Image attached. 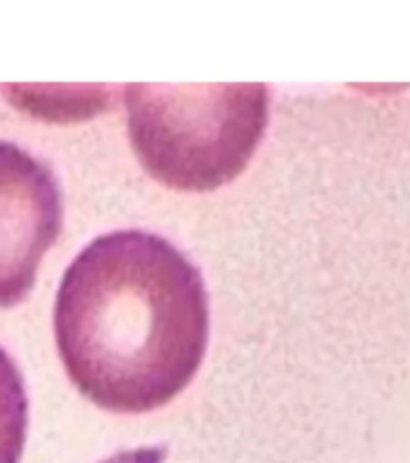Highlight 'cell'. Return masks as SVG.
Wrapping results in <instances>:
<instances>
[{
  "label": "cell",
  "mask_w": 410,
  "mask_h": 463,
  "mask_svg": "<svg viewBox=\"0 0 410 463\" xmlns=\"http://www.w3.org/2000/svg\"><path fill=\"white\" fill-rule=\"evenodd\" d=\"M167 447H145V449H130V451H119V454L109 456L100 463H165Z\"/></svg>",
  "instance_id": "5b68a950"
},
{
  "label": "cell",
  "mask_w": 410,
  "mask_h": 463,
  "mask_svg": "<svg viewBox=\"0 0 410 463\" xmlns=\"http://www.w3.org/2000/svg\"><path fill=\"white\" fill-rule=\"evenodd\" d=\"M27 437V391L13 357L0 347V463H20Z\"/></svg>",
  "instance_id": "277c9868"
},
{
  "label": "cell",
  "mask_w": 410,
  "mask_h": 463,
  "mask_svg": "<svg viewBox=\"0 0 410 463\" xmlns=\"http://www.w3.org/2000/svg\"><path fill=\"white\" fill-rule=\"evenodd\" d=\"M130 145L152 179L215 191L244 172L268 126V85H152L123 90Z\"/></svg>",
  "instance_id": "7a4b0ae2"
},
{
  "label": "cell",
  "mask_w": 410,
  "mask_h": 463,
  "mask_svg": "<svg viewBox=\"0 0 410 463\" xmlns=\"http://www.w3.org/2000/svg\"><path fill=\"white\" fill-rule=\"evenodd\" d=\"M58 354L104 411L148 412L186 389L208 347L201 270L143 230L101 234L65 270L53 307Z\"/></svg>",
  "instance_id": "6da1fadb"
},
{
  "label": "cell",
  "mask_w": 410,
  "mask_h": 463,
  "mask_svg": "<svg viewBox=\"0 0 410 463\" xmlns=\"http://www.w3.org/2000/svg\"><path fill=\"white\" fill-rule=\"evenodd\" d=\"M61 224L63 201L53 172L0 140V307H14L32 292Z\"/></svg>",
  "instance_id": "3957f363"
}]
</instances>
